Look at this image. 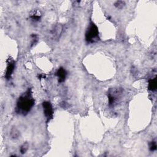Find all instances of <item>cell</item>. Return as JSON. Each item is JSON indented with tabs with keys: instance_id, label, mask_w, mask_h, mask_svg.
<instances>
[{
	"instance_id": "obj_1",
	"label": "cell",
	"mask_w": 157,
	"mask_h": 157,
	"mask_svg": "<svg viewBox=\"0 0 157 157\" xmlns=\"http://www.w3.org/2000/svg\"><path fill=\"white\" fill-rule=\"evenodd\" d=\"M34 105V99L32 95L31 89H28L21 95L17 102V112L23 116L26 115Z\"/></svg>"
},
{
	"instance_id": "obj_2",
	"label": "cell",
	"mask_w": 157,
	"mask_h": 157,
	"mask_svg": "<svg viewBox=\"0 0 157 157\" xmlns=\"http://www.w3.org/2000/svg\"><path fill=\"white\" fill-rule=\"evenodd\" d=\"M99 39V30L97 26L91 22L85 33V41L88 44L95 43Z\"/></svg>"
},
{
	"instance_id": "obj_3",
	"label": "cell",
	"mask_w": 157,
	"mask_h": 157,
	"mask_svg": "<svg viewBox=\"0 0 157 157\" xmlns=\"http://www.w3.org/2000/svg\"><path fill=\"white\" fill-rule=\"evenodd\" d=\"M123 90L120 88H111L108 90V98L109 105L111 107L115 106L122 97Z\"/></svg>"
},
{
	"instance_id": "obj_4",
	"label": "cell",
	"mask_w": 157,
	"mask_h": 157,
	"mask_svg": "<svg viewBox=\"0 0 157 157\" xmlns=\"http://www.w3.org/2000/svg\"><path fill=\"white\" fill-rule=\"evenodd\" d=\"M44 113L47 119V121H50L52 119L54 116V110L52 104L49 101H44L42 103Z\"/></svg>"
},
{
	"instance_id": "obj_5",
	"label": "cell",
	"mask_w": 157,
	"mask_h": 157,
	"mask_svg": "<svg viewBox=\"0 0 157 157\" xmlns=\"http://www.w3.org/2000/svg\"><path fill=\"white\" fill-rule=\"evenodd\" d=\"M16 67V61L12 59H9L7 60V67L5 73V77L7 80H9L14 73Z\"/></svg>"
},
{
	"instance_id": "obj_6",
	"label": "cell",
	"mask_w": 157,
	"mask_h": 157,
	"mask_svg": "<svg viewBox=\"0 0 157 157\" xmlns=\"http://www.w3.org/2000/svg\"><path fill=\"white\" fill-rule=\"evenodd\" d=\"M63 31V26L61 24L55 25L51 31V34L55 39H59Z\"/></svg>"
},
{
	"instance_id": "obj_7",
	"label": "cell",
	"mask_w": 157,
	"mask_h": 157,
	"mask_svg": "<svg viewBox=\"0 0 157 157\" xmlns=\"http://www.w3.org/2000/svg\"><path fill=\"white\" fill-rule=\"evenodd\" d=\"M56 76L58 77V81L59 83H62L63 82H65L66 78L67 76V73L65 68H63L62 67L60 68L58 70H57L56 73Z\"/></svg>"
},
{
	"instance_id": "obj_8",
	"label": "cell",
	"mask_w": 157,
	"mask_h": 157,
	"mask_svg": "<svg viewBox=\"0 0 157 157\" xmlns=\"http://www.w3.org/2000/svg\"><path fill=\"white\" fill-rule=\"evenodd\" d=\"M156 76L153 77L148 80V89L150 91H155L156 90Z\"/></svg>"
},
{
	"instance_id": "obj_9",
	"label": "cell",
	"mask_w": 157,
	"mask_h": 157,
	"mask_svg": "<svg viewBox=\"0 0 157 157\" xmlns=\"http://www.w3.org/2000/svg\"><path fill=\"white\" fill-rule=\"evenodd\" d=\"M41 15L38 11L34 12L32 14H31V16H30V18L33 21H34V22H38V21H39L41 19Z\"/></svg>"
},
{
	"instance_id": "obj_10",
	"label": "cell",
	"mask_w": 157,
	"mask_h": 157,
	"mask_svg": "<svg viewBox=\"0 0 157 157\" xmlns=\"http://www.w3.org/2000/svg\"><path fill=\"white\" fill-rule=\"evenodd\" d=\"M11 137L12 139H17L19 136H20V132L18 131L17 129H16V128H12V130L11 131Z\"/></svg>"
},
{
	"instance_id": "obj_11",
	"label": "cell",
	"mask_w": 157,
	"mask_h": 157,
	"mask_svg": "<svg viewBox=\"0 0 157 157\" xmlns=\"http://www.w3.org/2000/svg\"><path fill=\"white\" fill-rule=\"evenodd\" d=\"M114 6L118 9H122L125 6V2L123 1H117L114 3Z\"/></svg>"
},
{
	"instance_id": "obj_12",
	"label": "cell",
	"mask_w": 157,
	"mask_h": 157,
	"mask_svg": "<svg viewBox=\"0 0 157 157\" xmlns=\"http://www.w3.org/2000/svg\"><path fill=\"white\" fill-rule=\"evenodd\" d=\"M156 147H157V146H156V142L155 141H152L150 142L149 149L151 152L155 151L156 150Z\"/></svg>"
},
{
	"instance_id": "obj_13",
	"label": "cell",
	"mask_w": 157,
	"mask_h": 157,
	"mask_svg": "<svg viewBox=\"0 0 157 157\" xmlns=\"http://www.w3.org/2000/svg\"><path fill=\"white\" fill-rule=\"evenodd\" d=\"M28 149V144L27 143V142H26V143L24 144L22 146H21L20 148V152L22 154H24L26 152Z\"/></svg>"
},
{
	"instance_id": "obj_14",
	"label": "cell",
	"mask_w": 157,
	"mask_h": 157,
	"mask_svg": "<svg viewBox=\"0 0 157 157\" xmlns=\"http://www.w3.org/2000/svg\"><path fill=\"white\" fill-rule=\"evenodd\" d=\"M31 46H33L38 42V36L35 34H33L31 36Z\"/></svg>"
},
{
	"instance_id": "obj_15",
	"label": "cell",
	"mask_w": 157,
	"mask_h": 157,
	"mask_svg": "<svg viewBox=\"0 0 157 157\" xmlns=\"http://www.w3.org/2000/svg\"><path fill=\"white\" fill-rule=\"evenodd\" d=\"M45 76L44 75H42V74H40L39 75V78H44Z\"/></svg>"
}]
</instances>
